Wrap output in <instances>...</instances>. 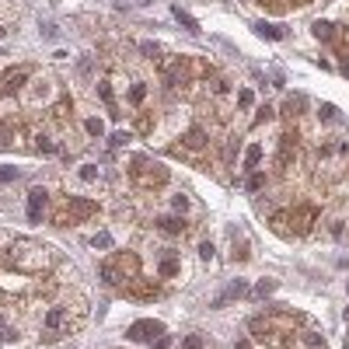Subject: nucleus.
Returning <instances> with one entry per match:
<instances>
[{"label":"nucleus","instance_id":"nucleus-1","mask_svg":"<svg viewBox=\"0 0 349 349\" xmlns=\"http://www.w3.org/2000/svg\"><path fill=\"white\" fill-rule=\"evenodd\" d=\"M133 178H136V185H164L168 182V168H161L158 161L136 158L133 161Z\"/></svg>","mask_w":349,"mask_h":349},{"label":"nucleus","instance_id":"nucleus-2","mask_svg":"<svg viewBox=\"0 0 349 349\" xmlns=\"http://www.w3.org/2000/svg\"><path fill=\"white\" fill-rule=\"evenodd\" d=\"M126 335L133 342H154V335H164V325L161 321H154V318H140L126 328Z\"/></svg>","mask_w":349,"mask_h":349},{"label":"nucleus","instance_id":"nucleus-3","mask_svg":"<svg viewBox=\"0 0 349 349\" xmlns=\"http://www.w3.org/2000/svg\"><path fill=\"white\" fill-rule=\"evenodd\" d=\"M42 206H46V189H32L28 192V220L32 223L42 220Z\"/></svg>","mask_w":349,"mask_h":349},{"label":"nucleus","instance_id":"nucleus-4","mask_svg":"<svg viewBox=\"0 0 349 349\" xmlns=\"http://www.w3.org/2000/svg\"><path fill=\"white\" fill-rule=\"evenodd\" d=\"M245 290H248V286H245L241 280H234V283H230V286H227V290H223L220 297H213V307H227L230 300H238V297H245Z\"/></svg>","mask_w":349,"mask_h":349},{"label":"nucleus","instance_id":"nucleus-5","mask_svg":"<svg viewBox=\"0 0 349 349\" xmlns=\"http://www.w3.org/2000/svg\"><path fill=\"white\" fill-rule=\"evenodd\" d=\"M25 81H28V66H21V70H14V73H7L0 84H4V91H18Z\"/></svg>","mask_w":349,"mask_h":349},{"label":"nucleus","instance_id":"nucleus-6","mask_svg":"<svg viewBox=\"0 0 349 349\" xmlns=\"http://www.w3.org/2000/svg\"><path fill=\"white\" fill-rule=\"evenodd\" d=\"M171 14H175V21H178V25H182L185 32H192V35H196V32H199V21H196V18H192L189 11H182V7H171Z\"/></svg>","mask_w":349,"mask_h":349},{"label":"nucleus","instance_id":"nucleus-7","mask_svg":"<svg viewBox=\"0 0 349 349\" xmlns=\"http://www.w3.org/2000/svg\"><path fill=\"white\" fill-rule=\"evenodd\" d=\"M255 32H258L262 38H276V42L283 38V28H280V25H265V21H258V25H255Z\"/></svg>","mask_w":349,"mask_h":349},{"label":"nucleus","instance_id":"nucleus-8","mask_svg":"<svg viewBox=\"0 0 349 349\" xmlns=\"http://www.w3.org/2000/svg\"><path fill=\"white\" fill-rule=\"evenodd\" d=\"M66 210L77 213V217H88V213H95V203H88V199H70Z\"/></svg>","mask_w":349,"mask_h":349},{"label":"nucleus","instance_id":"nucleus-9","mask_svg":"<svg viewBox=\"0 0 349 349\" xmlns=\"http://www.w3.org/2000/svg\"><path fill=\"white\" fill-rule=\"evenodd\" d=\"M203 143H206L203 129H189V133H185V147H192V150H199Z\"/></svg>","mask_w":349,"mask_h":349},{"label":"nucleus","instance_id":"nucleus-10","mask_svg":"<svg viewBox=\"0 0 349 349\" xmlns=\"http://www.w3.org/2000/svg\"><path fill=\"white\" fill-rule=\"evenodd\" d=\"M258 161H262V147H258V143H252V147L245 150V164H248V168H255Z\"/></svg>","mask_w":349,"mask_h":349},{"label":"nucleus","instance_id":"nucleus-11","mask_svg":"<svg viewBox=\"0 0 349 349\" xmlns=\"http://www.w3.org/2000/svg\"><path fill=\"white\" fill-rule=\"evenodd\" d=\"M315 35L321 38V42H328V38H332L335 32H332V25H328V21H315Z\"/></svg>","mask_w":349,"mask_h":349},{"label":"nucleus","instance_id":"nucleus-12","mask_svg":"<svg viewBox=\"0 0 349 349\" xmlns=\"http://www.w3.org/2000/svg\"><path fill=\"white\" fill-rule=\"evenodd\" d=\"M276 286H280V283H276V280H262V283H258V286H255V297H269V293H273V290H276Z\"/></svg>","mask_w":349,"mask_h":349},{"label":"nucleus","instance_id":"nucleus-13","mask_svg":"<svg viewBox=\"0 0 349 349\" xmlns=\"http://www.w3.org/2000/svg\"><path fill=\"white\" fill-rule=\"evenodd\" d=\"M161 230H168V234H182V223H178L175 217H164V220H161Z\"/></svg>","mask_w":349,"mask_h":349},{"label":"nucleus","instance_id":"nucleus-14","mask_svg":"<svg viewBox=\"0 0 349 349\" xmlns=\"http://www.w3.org/2000/svg\"><path fill=\"white\" fill-rule=\"evenodd\" d=\"M91 245L105 252V248H112V234H105V230H101V234H95V238H91Z\"/></svg>","mask_w":349,"mask_h":349},{"label":"nucleus","instance_id":"nucleus-15","mask_svg":"<svg viewBox=\"0 0 349 349\" xmlns=\"http://www.w3.org/2000/svg\"><path fill=\"white\" fill-rule=\"evenodd\" d=\"M84 129H88L91 136H101V133H105V123H101V119H88V123H84Z\"/></svg>","mask_w":349,"mask_h":349},{"label":"nucleus","instance_id":"nucleus-16","mask_svg":"<svg viewBox=\"0 0 349 349\" xmlns=\"http://www.w3.org/2000/svg\"><path fill=\"white\" fill-rule=\"evenodd\" d=\"M11 339H18V332H14L4 318H0V342H11Z\"/></svg>","mask_w":349,"mask_h":349},{"label":"nucleus","instance_id":"nucleus-17","mask_svg":"<svg viewBox=\"0 0 349 349\" xmlns=\"http://www.w3.org/2000/svg\"><path fill=\"white\" fill-rule=\"evenodd\" d=\"M46 325H49V328H60V325H63V311H56V307H53V311L46 315Z\"/></svg>","mask_w":349,"mask_h":349},{"label":"nucleus","instance_id":"nucleus-18","mask_svg":"<svg viewBox=\"0 0 349 349\" xmlns=\"http://www.w3.org/2000/svg\"><path fill=\"white\" fill-rule=\"evenodd\" d=\"M175 273H178V262L175 258H164L161 262V276H175Z\"/></svg>","mask_w":349,"mask_h":349},{"label":"nucleus","instance_id":"nucleus-19","mask_svg":"<svg viewBox=\"0 0 349 349\" xmlns=\"http://www.w3.org/2000/svg\"><path fill=\"white\" fill-rule=\"evenodd\" d=\"M182 349H203V339H199V335H185Z\"/></svg>","mask_w":349,"mask_h":349},{"label":"nucleus","instance_id":"nucleus-20","mask_svg":"<svg viewBox=\"0 0 349 349\" xmlns=\"http://www.w3.org/2000/svg\"><path fill=\"white\" fill-rule=\"evenodd\" d=\"M238 105H241V108H252V105H255V95H252V91H241V95H238Z\"/></svg>","mask_w":349,"mask_h":349},{"label":"nucleus","instance_id":"nucleus-21","mask_svg":"<svg viewBox=\"0 0 349 349\" xmlns=\"http://www.w3.org/2000/svg\"><path fill=\"white\" fill-rule=\"evenodd\" d=\"M143 95H147V88H143V84H133V91H129V98H133L136 105L143 101Z\"/></svg>","mask_w":349,"mask_h":349},{"label":"nucleus","instance_id":"nucleus-22","mask_svg":"<svg viewBox=\"0 0 349 349\" xmlns=\"http://www.w3.org/2000/svg\"><path fill=\"white\" fill-rule=\"evenodd\" d=\"M81 178H84V182H95V178H98L95 164H84V168H81Z\"/></svg>","mask_w":349,"mask_h":349},{"label":"nucleus","instance_id":"nucleus-23","mask_svg":"<svg viewBox=\"0 0 349 349\" xmlns=\"http://www.w3.org/2000/svg\"><path fill=\"white\" fill-rule=\"evenodd\" d=\"M262 185H265V175H258V171H255V175L248 178V189L255 192V189H262Z\"/></svg>","mask_w":349,"mask_h":349},{"label":"nucleus","instance_id":"nucleus-24","mask_svg":"<svg viewBox=\"0 0 349 349\" xmlns=\"http://www.w3.org/2000/svg\"><path fill=\"white\" fill-rule=\"evenodd\" d=\"M126 140H129V133H112V136H108V143H112V147H123Z\"/></svg>","mask_w":349,"mask_h":349},{"label":"nucleus","instance_id":"nucleus-25","mask_svg":"<svg viewBox=\"0 0 349 349\" xmlns=\"http://www.w3.org/2000/svg\"><path fill=\"white\" fill-rule=\"evenodd\" d=\"M18 178V168H0V182H14Z\"/></svg>","mask_w":349,"mask_h":349},{"label":"nucleus","instance_id":"nucleus-26","mask_svg":"<svg viewBox=\"0 0 349 349\" xmlns=\"http://www.w3.org/2000/svg\"><path fill=\"white\" fill-rule=\"evenodd\" d=\"M321 119H335V105H321Z\"/></svg>","mask_w":349,"mask_h":349},{"label":"nucleus","instance_id":"nucleus-27","mask_svg":"<svg viewBox=\"0 0 349 349\" xmlns=\"http://www.w3.org/2000/svg\"><path fill=\"white\" fill-rule=\"evenodd\" d=\"M38 150H46V154H53V150H56V147H53V143H49V140H46V136H42V140H38Z\"/></svg>","mask_w":349,"mask_h":349},{"label":"nucleus","instance_id":"nucleus-28","mask_svg":"<svg viewBox=\"0 0 349 349\" xmlns=\"http://www.w3.org/2000/svg\"><path fill=\"white\" fill-rule=\"evenodd\" d=\"M154 346H158V349H168V346H171V339H168V335H158V342H154Z\"/></svg>","mask_w":349,"mask_h":349},{"label":"nucleus","instance_id":"nucleus-29","mask_svg":"<svg viewBox=\"0 0 349 349\" xmlns=\"http://www.w3.org/2000/svg\"><path fill=\"white\" fill-rule=\"evenodd\" d=\"M199 255H203V258H210V255H213V245H210V241H206V245H199Z\"/></svg>","mask_w":349,"mask_h":349},{"label":"nucleus","instance_id":"nucleus-30","mask_svg":"<svg viewBox=\"0 0 349 349\" xmlns=\"http://www.w3.org/2000/svg\"><path fill=\"white\" fill-rule=\"evenodd\" d=\"M7 143V126H0V147Z\"/></svg>","mask_w":349,"mask_h":349},{"label":"nucleus","instance_id":"nucleus-31","mask_svg":"<svg viewBox=\"0 0 349 349\" xmlns=\"http://www.w3.org/2000/svg\"><path fill=\"white\" fill-rule=\"evenodd\" d=\"M342 318H346V321H349V307H346V311H342Z\"/></svg>","mask_w":349,"mask_h":349},{"label":"nucleus","instance_id":"nucleus-32","mask_svg":"<svg viewBox=\"0 0 349 349\" xmlns=\"http://www.w3.org/2000/svg\"><path fill=\"white\" fill-rule=\"evenodd\" d=\"M346 346H349V335H346Z\"/></svg>","mask_w":349,"mask_h":349}]
</instances>
